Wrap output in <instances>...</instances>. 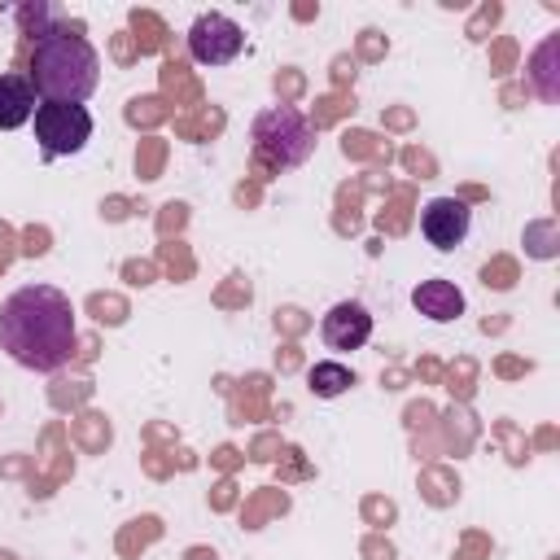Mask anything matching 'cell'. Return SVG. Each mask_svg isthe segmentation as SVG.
<instances>
[{"label": "cell", "mask_w": 560, "mask_h": 560, "mask_svg": "<svg viewBox=\"0 0 560 560\" xmlns=\"http://www.w3.org/2000/svg\"><path fill=\"white\" fill-rule=\"evenodd\" d=\"M0 350L31 368L57 372L74 354V306L57 284H22L0 302Z\"/></svg>", "instance_id": "1"}, {"label": "cell", "mask_w": 560, "mask_h": 560, "mask_svg": "<svg viewBox=\"0 0 560 560\" xmlns=\"http://www.w3.org/2000/svg\"><path fill=\"white\" fill-rule=\"evenodd\" d=\"M101 83V57L88 35L70 26H48L39 31L31 48V88L44 101L61 105H83Z\"/></svg>", "instance_id": "2"}, {"label": "cell", "mask_w": 560, "mask_h": 560, "mask_svg": "<svg viewBox=\"0 0 560 560\" xmlns=\"http://www.w3.org/2000/svg\"><path fill=\"white\" fill-rule=\"evenodd\" d=\"M249 140H254V162L262 171H293L311 158L315 149V127L302 109L293 105H271L254 118L249 127Z\"/></svg>", "instance_id": "3"}, {"label": "cell", "mask_w": 560, "mask_h": 560, "mask_svg": "<svg viewBox=\"0 0 560 560\" xmlns=\"http://www.w3.org/2000/svg\"><path fill=\"white\" fill-rule=\"evenodd\" d=\"M35 140L44 158H70L92 140V114L83 105L44 101L35 105Z\"/></svg>", "instance_id": "4"}, {"label": "cell", "mask_w": 560, "mask_h": 560, "mask_svg": "<svg viewBox=\"0 0 560 560\" xmlns=\"http://www.w3.org/2000/svg\"><path fill=\"white\" fill-rule=\"evenodd\" d=\"M241 48H245V31L228 13H201L188 26V52L201 66H228L241 57Z\"/></svg>", "instance_id": "5"}, {"label": "cell", "mask_w": 560, "mask_h": 560, "mask_svg": "<svg viewBox=\"0 0 560 560\" xmlns=\"http://www.w3.org/2000/svg\"><path fill=\"white\" fill-rule=\"evenodd\" d=\"M468 228H472V210H468L459 197H433V201L420 210V232H424V241L438 245V249L464 245Z\"/></svg>", "instance_id": "6"}, {"label": "cell", "mask_w": 560, "mask_h": 560, "mask_svg": "<svg viewBox=\"0 0 560 560\" xmlns=\"http://www.w3.org/2000/svg\"><path fill=\"white\" fill-rule=\"evenodd\" d=\"M319 337H324L328 350H359V346H368V337H372L368 306L363 302H337V306H328V315L319 324Z\"/></svg>", "instance_id": "7"}, {"label": "cell", "mask_w": 560, "mask_h": 560, "mask_svg": "<svg viewBox=\"0 0 560 560\" xmlns=\"http://www.w3.org/2000/svg\"><path fill=\"white\" fill-rule=\"evenodd\" d=\"M411 306H416L424 319L446 324V319L464 315V293H459L451 280H420V284L411 289Z\"/></svg>", "instance_id": "8"}, {"label": "cell", "mask_w": 560, "mask_h": 560, "mask_svg": "<svg viewBox=\"0 0 560 560\" xmlns=\"http://www.w3.org/2000/svg\"><path fill=\"white\" fill-rule=\"evenodd\" d=\"M35 118V88L22 74H0V131H13Z\"/></svg>", "instance_id": "9"}, {"label": "cell", "mask_w": 560, "mask_h": 560, "mask_svg": "<svg viewBox=\"0 0 560 560\" xmlns=\"http://www.w3.org/2000/svg\"><path fill=\"white\" fill-rule=\"evenodd\" d=\"M306 381H311V389H315V398H337V394H346L350 385H354V376H350V368H341V363H315L311 372H306Z\"/></svg>", "instance_id": "10"}]
</instances>
